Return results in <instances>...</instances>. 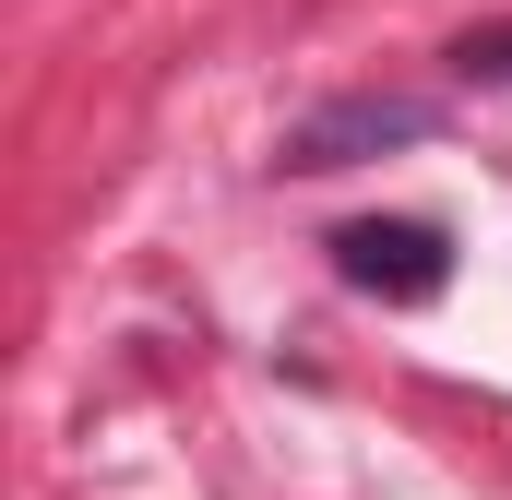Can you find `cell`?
Masks as SVG:
<instances>
[{
	"label": "cell",
	"mask_w": 512,
	"mask_h": 500,
	"mask_svg": "<svg viewBox=\"0 0 512 500\" xmlns=\"http://www.w3.org/2000/svg\"><path fill=\"white\" fill-rule=\"evenodd\" d=\"M429 131V108L417 96H358V108H322V120L286 143V167H346L358 143H417Z\"/></svg>",
	"instance_id": "7a4b0ae2"
},
{
	"label": "cell",
	"mask_w": 512,
	"mask_h": 500,
	"mask_svg": "<svg viewBox=\"0 0 512 500\" xmlns=\"http://www.w3.org/2000/svg\"><path fill=\"white\" fill-rule=\"evenodd\" d=\"M334 262H346V286H370V298H441V286H453V250H441V227H417V215L346 227Z\"/></svg>",
	"instance_id": "6da1fadb"
},
{
	"label": "cell",
	"mask_w": 512,
	"mask_h": 500,
	"mask_svg": "<svg viewBox=\"0 0 512 500\" xmlns=\"http://www.w3.org/2000/svg\"><path fill=\"white\" fill-rule=\"evenodd\" d=\"M465 72H489V84H512V36H477V48H453Z\"/></svg>",
	"instance_id": "3957f363"
}]
</instances>
